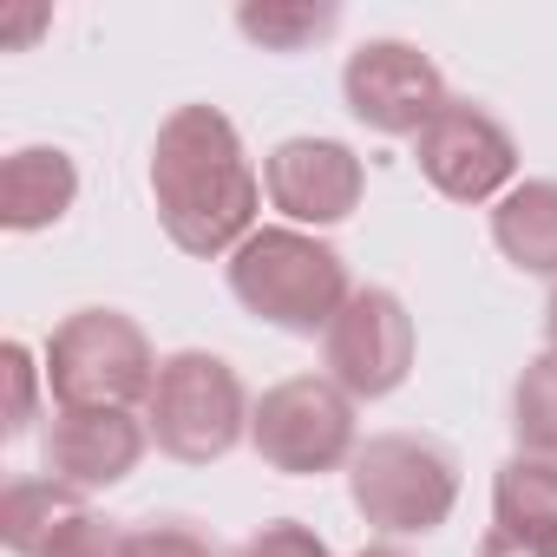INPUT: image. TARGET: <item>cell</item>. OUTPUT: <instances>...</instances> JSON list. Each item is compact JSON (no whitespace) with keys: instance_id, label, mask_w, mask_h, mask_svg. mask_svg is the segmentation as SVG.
<instances>
[{"instance_id":"52a82bcc","label":"cell","mask_w":557,"mask_h":557,"mask_svg":"<svg viewBox=\"0 0 557 557\" xmlns=\"http://www.w3.org/2000/svg\"><path fill=\"white\" fill-rule=\"evenodd\" d=\"M322 361L329 381L348 400H381L413 374V315L394 289H355L348 309L335 315V329L322 335Z\"/></svg>"},{"instance_id":"7402d4cb","label":"cell","mask_w":557,"mask_h":557,"mask_svg":"<svg viewBox=\"0 0 557 557\" xmlns=\"http://www.w3.org/2000/svg\"><path fill=\"white\" fill-rule=\"evenodd\" d=\"M479 557H557V537H537V531L492 524V531L479 537Z\"/></svg>"},{"instance_id":"7a4b0ae2","label":"cell","mask_w":557,"mask_h":557,"mask_svg":"<svg viewBox=\"0 0 557 557\" xmlns=\"http://www.w3.org/2000/svg\"><path fill=\"white\" fill-rule=\"evenodd\" d=\"M230 289L249 315L289 329V335H329L355 296L342 249L309 230H256L230 256Z\"/></svg>"},{"instance_id":"ac0fdd59","label":"cell","mask_w":557,"mask_h":557,"mask_svg":"<svg viewBox=\"0 0 557 557\" xmlns=\"http://www.w3.org/2000/svg\"><path fill=\"white\" fill-rule=\"evenodd\" d=\"M132 557H223V550L190 518H151V524L132 531Z\"/></svg>"},{"instance_id":"7c38bea8","label":"cell","mask_w":557,"mask_h":557,"mask_svg":"<svg viewBox=\"0 0 557 557\" xmlns=\"http://www.w3.org/2000/svg\"><path fill=\"white\" fill-rule=\"evenodd\" d=\"M79 197V171L60 145H27L8 158L0 171V223L8 230H40V223H60Z\"/></svg>"},{"instance_id":"e0dca14e","label":"cell","mask_w":557,"mask_h":557,"mask_svg":"<svg viewBox=\"0 0 557 557\" xmlns=\"http://www.w3.org/2000/svg\"><path fill=\"white\" fill-rule=\"evenodd\" d=\"M511 433H518L524 453H550L557 459V355L550 348L511 387Z\"/></svg>"},{"instance_id":"5bb4252c","label":"cell","mask_w":557,"mask_h":557,"mask_svg":"<svg viewBox=\"0 0 557 557\" xmlns=\"http://www.w3.org/2000/svg\"><path fill=\"white\" fill-rule=\"evenodd\" d=\"M79 511H86V505H79L73 485H60V479H14L8 498H0V531H8V544H14L21 557H47L53 537H60Z\"/></svg>"},{"instance_id":"4fadbf2b","label":"cell","mask_w":557,"mask_h":557,"mask_svg":"<svg viewBox=\"0 0 557 557\" xmlns=\"http://www.w3.org/2000/svg\"><path fill=\"white\" fill-rule=\"evenodd\" d=\"M492 243L505 249L511 269L557 275V177H531V184L505 190L492 210Z\"/></svg>"},{"instance_id":"2e32d148","label":"cell","mask_w":557,"mask_h":557,"mask_svg":"<svg viewBox=\"0 0 557 557\" xmlns=\"http://www.w3.org/2000/svg\"><path fill=\"white\" fill-rule=\"evenodd\" d=\"M236 27L262 53H302V47H315L342 27V8H329V0H262V8L236 14Z\"/></svg>"},{"instance_id":"5b68a950","label":"cell","mask_w":557,"mask_h":557,"mask_svg":"<svg viewBox=\"0 0 557 557\" xmlns=\"http://www.w3.org/2000/svg\"><path fill=\"white\" fill-rule=\"evenodd\" d=\"M249 394L236 381V368L223 355H203V348H184L158 368V387L145 400V426L151 440L184 459V466H210L223 459L243 433H249Z\"/></svg>"},{"instance_id":"3957f363","label":"cell","mask_w":557,"mask_h":557,"mask_svg":"<svg viewBox=\"0 0 557 557\" xmlns=\"http://www.w3.org/2000/svg\"><path fill=\"white\" fill-rule=\"evenodd\" d=\"M158 355L145 329L119 309H79L73 322L53 329L47 342V381L60 407H119L132 413L158 387Z\"/></svg>"},{"instance_id":"603a6c76","label":"cell","mask_w":557,"mask_h":557,"mask_svg":"<svg viewBox=\"0 0 557 557\" xmlns=\"http://www.w3.org/2000/svg\"><path fill=\"white\" fill-rule=\"evenodd\" d=\"M40 27H47V14H40V8H34V14H8V21H0V40L21 47V40H27V34H40Z\"/></svg>"},{"instance_id":"d4e9b609","label":"cell","mask_w":557,"mask_h":557,"mask_svg":"<svg viewBox=\"0 0 557 557\" xmlns=\"http://www.w3.org/2000/svg\"><path fill=\"white\" fill-rule=\"evenodd\" d=\"M550 355H557V296H550Z\"/></svg>"},{"instance_id":"ba28073f","label":"cell","mask_w":557,"mask_h":557,"mask_svg":"<svg viewBox=\"0 0 557 557\" xmlns=\"http://www.w3.org/2000/svg\"><path fill=\"white\" fill-rule=\"evenodd\" d=\"M342 92H348V112L381 138H420L446 106V79L413 40L355 47L342 66Z\"/></svg>"},{"instance_id":"ffe728a7","label":"cell","mask_w":557,"mask_h":557,"mask_svg":"<svg viewBox=\"0 0 557 557\" xmlns=\"http://www.w3.org/2000/svg\"><path fill=\"white\" fill-rule=\"evenodd\" d=\"M236 557H329V544H322L309 524H296V518H275V524H262Z\"/></svg>"},{"instance_id":"9c48e42d","label":"cell","mask_w":557,"mask_h":557,"mask_svg":"<svg viewBox=\"0 0 557 557\" xmlns=\"http://www.w3.org/2000/svg\"><path fill=\"white\" fill-rule=\"evenodd\" d=\"M413 158H420L426 184L440 197H453V203H485V197H498L518 177L511 132L485 106H472V99H446L440 119L413 138Z\"/></svg>"},{"instance_id":"9a60e30c","label":"cell","mask_w":557,"mask_h":557,"mask_svg":"<svg viewBox=\"0 0 557 557\" xmlns=\"http://www.w3.org/2000/svg\"><path fill=\"white\" fill-rule=\"evenodd\" d=\"M492 511L498 524L511 531H537V537H557V459L550 453H518L498 466V485H492Z\"/></svg>"},{"instance_id":"d6986e66","label":"cell","mask_w":557,"mask_h":557,"mask_svg":"<svg viewBox=\"0 0 557 557\" xmlns=\"http://www.w3.org/2000/svg\"><path fill=\"white\" fill-rule=\"evenodd\" d=\"M47 557H132V531H119L112 518L79 511V518L53 537V550H47Z\"/></svg>"},{"instance_id":"30bf717a","label":"cell","mask_w":557,"mask_h":557,"mask_svg":"<svg viewBox=\"0 0 557 557\" xmlns=\"http://www.w3.org/2000/svg\"><path fill=\"white\" fill-rule=\"evenodd\" d=\"M262 190L283 216L329 230V223L355 216V203L368 190V171L342 138H283L262 158Z\"/></svg>"},{"instance_id":"8fae6325","label":"cell","mask_w":557,"mask_h":557,"mask_svg":"<svg viewBox=\"0 0 557 557\" xmlns=\"http://www.w3.org/2000/svg\"><path fill=\"white\" fill-rule=\"evenodd\" d=\"M145 440L151 426L138 413H119V407H60L47 420V479L73 485V492H99V485H119L138 459H145Z\"/></svg>"},{"instance_id":"8992f818","label":"cell","mask_w":557,"mask_h":557,"mask_svg":"<svg viewBox=\"0 0 557 557\" xmlns=\"http://www.w3.org/2000/svg\"><path fill=\"white\" fill-rule=\"evenodd\" d=\"M249 446L289 479L335 472L342 459H355V400L329 374H296L256 400Z\"/></svg>"},{"instance_id":"6da1fadb","label":"cell","mask_w":557,"mask_h":557,"mask_svg":"<svg viewBox=\"0 0 557 557\" xmlns=\"http://www.w3.org/2000/svg\"><path fill=\"white\" fill-rule=\"evenodd\" d=\"M151 197L164 236L190 256H236L256 236L262 184L243 158L236 125L216 106H177L151 145Z\"/></svg>"},{"instance_id":"277c9868","label":"cell","mask_w":557,"mask_h":557,"mask_svg":"<svg viewBox=\"0 0 557 557\" xmlns=\"http://www.w3.org/2000/svg\"><path fill=\"white\" fill-rule=\"evenodd\" d=\"M348 492L355 511L394 537L440 531L459 498V459L426 433H374L348 459Z\"/></svg>"},{"instance_id":"cb8c5ba5","label":"cell","mask_w":557,"mask_h":557,"mask_svg":"<svg viewBox=\"0 0 557 557\" xmlns=\"http://www.w3.org/2000/svg\"><path fill=\"white\" fill-rule=\"evenodd\" d=\"M355 557H407L400 544H368V550H355Z\"/></svg>"},{"instance_id":"44dd1931","label":"cell","mask_w":557,"mask_h":557,"mask_svg":"<svg viewBox=\"0 0 557 557\" xmlns=\"http://www.w3.org/2000/svg\"><path fill=\"white\" fill-rule=\"evenodd\" d=\"M8 381H14V400H8V426H0V433L21 440V433L34 426V361H27V348H21V342L8 348Z\"/></svg>"}]
</instances>
